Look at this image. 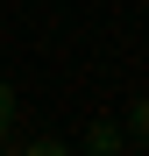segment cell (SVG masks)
Listing matches in <instances>:
<instances>
[{"mask_svg":"<svg viewBox=\"0 0 149 156\" xmlns=\"http://www.w3.org/2000/svg\"><path fill=\"white\" fill-rule=\"evenodd\" d=\"M7 128H14V85L0 78V142H7Z\"/></svg>","mask_w":149,"mask_h":156,"instance_id":"obj_4","label":"cell"},{"mask_svg":"<svg viewBox=\"0 0 149 156\" xmlns=\"http://www.w3.org/2000/svg\"><path fill=\"white\" fill-rule=\"evenodd\" d=\"M21 156H78V149H71V142H57V135H36Z\"/></svg>","mask_w":149,"mask_h":156,"instance_id":"obj_3","label":"cell"},{"mask_svg":"<svg viewBox=\"0 0 149 156\" xmlns=\"http://www.w3.org/2000/svg\"><path fill=\"white\" fill-rule=\"evenodd\" d=\"M0 156H7V149H0Z\"/></svg>","mask_w":149,"mask_h":156,"instance_id":"obj_5","label":"cell"},{"mask_svg":"<svg viewBox=\"0 0 149 156\" xmlns=\"http://www.w3.org/2000/svg\"><path fill=\"white\" fill-rule=\"evenodd\" d=\"M121 149H128V135H121V121H107V114H99L85 128V142H78V156H121Z\"/></svg>","mask_w":149,"mask_h":156,"instance_id":"obj_1","label":"cell"},{"mask_svg":"<svg viewBox=\"0 0 149 156\" xmlns=\"http://www.w3.org/2000/svg\"><path fill=\"white\" fill-rule=\"evenodd\" d=\"M121 135H128V149H149V92L128 99V114H121Z\"/></svg>","mask_w":149,"mask_h":156,"instance_id":"obj_2","label":"cell"}]
</instances>
